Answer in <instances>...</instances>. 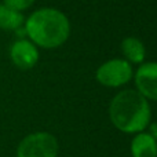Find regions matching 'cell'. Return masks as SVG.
Here are the masks:
<instances>
[{"label":"cell","instance_id":"1","mask_svg":"<svg viewBox=\"0 0 157 157\" xmlns=\"http://www.w3.org/2000/svg\"><path fill=\"white\" fill-rule=\"evenodd\" d=\"M25 32L35 46L41 48H57L68 40L71 24L62 11L46 7L36 10L24 22Z\"/></svg>","mask_w":157,"mask_h":157},{"label":"cell","instance_id":"6","mask_svg":"<svg viewBox=\"0 0 157 157\" xmlns=\"http://www.w3.org/2000/svg\"><path fill=\"white\" fill-rule=\"evenodd\" d=\"M136 91L147 101H157V62H147L135 73Z\"/></svg>","mask_w":157,"mask_h":157},{"label":"cell","instance_id":"4","mask_svg":"<svg viewBox=\"0 0 157 157\" xmlns=\"http://www.w3.org/2000/svg\"><path fill=\"white\" fill-rule=\"evenodd\" d=\"M132 66L125 59H110L97 69L95 77L105 87H121L132 78Z\"/></svg>","mask_w":157,"mask_h":157},{"label":"cell","instance_id":"5","mask_svg":"<svg viewBox=\"0 0 157 157\" xmlns=\"http://www.w3.org/2000/svg\"><path fill=\"white\" fill-rule=\"evenodd\" d=\"M11 62L21 71H29L37 63L39 50L30 40L19 39L10 47Z\"/></svg>","mask_w":157,"mask_h":157},{"label":"cell","instance_id":"7","mask_svg":"<svg viewBox=\"0 0 157 157\" xmlns=\"http://www.w3.org/2000/svg\"><path fill=\"white\" fill-rule=\"evenodd\" d=\"M132 157H157V142L149 132H138L131 142Z\"/></svg>","mask_w":157,"mask_h":157},{"label":"cell","instance_id":"3","mask_svg":"<svg viewBox=\"0 0 157 157\" xmlns=\"http://www.w3.org/2000/svg\"><path fill=\"white\" fill-rule=\"evenodd\" d=\"M58 142L50 132H33L26 135L17 147V157H57Z\"/></svg>","mask_w":157,"mask_h":157},{"label":"cell","instance_id":"10","mask_svg":"<svg viewBox=\"0 0 157 157\" xmlns=\"http://www.w3.org/2000/svg\"><path fill=\"white\" fill-rule=\"evenodd\" d=\"M35 2L36 0H3V4H6L7 7L13 8L15 11L22 13L24 10L29 8Z\"/></svg>","mask_w":157,"mask_h":157},{"label":"cell","instance_id":"11","mask_svg":"<svg viewBox=\"0 0 157 157\" xmlns=\"http://www.w3.org/2000/svg\"><path fill=\"white\" fill-rule=\"evenodd\" d=\"M149 134L156 139V142H157V121L153 123V124H150V127H149Z\"/></svg>","mask_w":157,"mask_h":157},{"label":"cell","instance_id":"2","mask_svg":"<svg viewBox=\"0 0 157 157\" xmlns=\"http://www.w3.org/2000/svg\"><path fill=\"white\" fill-rule=\"evenodd\" d=\"M109 116L119 131L138 134L149 125L152 113L146 98L142 97L136 90H124L112 99Z\"/></svg>","mask_w":157,"mask_h":157},{"label":"cell","instance_id":"8","mask_svg":"<svg viewBox=\"0 0 157 157\" xmlns=\"http://www.w3.org/2000/svg\"><path fill=\"white\" fill-rule=\"evenodd\" d=\"M121 52L130 63H142L146 57L144 43L136 37H125L121 41Z\"/></svg>","mask_w":157,"mask_h":157},{"label":"cell","instance_id":"9","mask_svg":"<svg viewBox=\"0 0 157 157\" xmlns=\"http://www.w3.org/2000/svg\"><path fill=\"white\" fill-rule=\"evenodd\" d=\"M25 18L22 13L0 4V29L3 30H18L24 25Z\"/></svg>","mask_w":157,"mask_h":157}]
</instances>
